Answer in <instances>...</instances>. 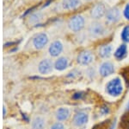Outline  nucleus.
<instances>
[{
    "instance_id": "obj_11",
    "label": "nucleus",
    "mask_w": 129,
    "mask_h": 129,
    "mask_svg": "<svg viewBox=\"0 0 129 129\" xmlns=\"http://www.w3.org/2000/svg\"><path fill=\"white\" fill-rule=\"evenodd\" d=\"M114 72H115V66H114V62L106 60L99 65L98 73L103 78H106L111 76Z\"/></svg>"
},
{
    "instance_id": "obj_3",
    "label": "nucleus",
    "mask_w": 129,
    "mask_h": 129,
    "mask_svg": "<svg viewBox=\"0 0 129 129\" xmlns=\"http://www.w3.org/2000/svg\"><path fill=\"white\" fill-rule=\"evenodd\" d=\"M85 18L83 15H73L67 21L68 30L74 33H80L85 27Z\"/></svg>"
},
{
    "instance_id": "obj_20",
    "label": "nucleus",
    "mask_w": 129,
    "mask_h": 129,
    "mask_svg": "<svg viewBox=\"0 0 129 129\" xmlns=\"http://www.w3.org/2000/svg\"><path fill=\"white\" fill-rule=\"evenodd\" d=\"M48 129H66V126L63 122L55 121L53 124L50 125Z\"/></svg>"
},
{
    "instance_id": "obj_12",
    "label": "nucleus",
    "mask_w": 129,
    "mask_h": 129,
    "mask_svg": "<svg viewBox=\"0 0 129 129\" xmlns=\"http://www.w3.org/2000/svg\"><path fill=\"white\" fill-rule=\"evenodd\" d=\"M106 12H107V9L103 4H96L89 10V16L95 21H98L101 18L104 17Z\"/></svg>"
},
{
    "instance_id": "obj_23",
    "label": "nucleus",
    "mask_w": 129,
    "mask_h": 129,
    "mask_svg": "<svg viewBox=\"0 0 129 129\" xmlns=\"http://www.w3.org/2000/svg\"><path fill=\"white\" fill-rule=\"evenodd\" d=\"M123 16L126 20L129 21V3L125 5V8L123 10Z\"/></svg>"
},
{
    "instance_id": "obj_7",
    "label": "nucleus",
    "mask_w": 129,
    "mask_h": 129,
    "mask_svg": "<svg viewBox=\"0 0 129 129\" xmlns=\"http://www.w3.org/2000/svg\"><path fill=\"white\" fill-rule=\"evenodd\" d=\"M64 51V44L61 41L57 39V40L53 41L49 43L47 47V53L51 58H58L61 57L62 53Z\"/></svg>"
},
{
    "instance_id": "obj_26",
    "label": "nucleus",
    "mask_w": 129,
    "mask_h": 129,
    "mask_svg": "<svg viewBox=\"0 0 129 129\" xmlns=\"http://www.w3.org/2000/svg\"><path fill=\"white\" fill-rule=\"evenodd\" d=\"M126 109H128V110H129V101H128L127 105H126Z\"/></svg>"
},
{
    "instance_id": "obj_17",
    "label": "nucleus",
    "mask_w": 129,
    "mask_h": 129,
    "mask_svg": "<svg viewBox=\"0 0 129 129\" xmlns=\"http://www.w3.org/2000/svg\"><path fill=\"white\" fill-rule=\"evenodd\" d=\"M113 53V46L110 43L101 45L98 48V55L103 59H109Z\"/></svg>"
},
{
    "instance_id": "obj_16",
    "label": "nucleus",
    "mask_w": 129,
    "mask_h": 129,
    "mask_svg": "<svg viewBox=\"0 0 129 129\" xmlns=\"http://www.w3.org/2000/svg\"><path fill=\"white\" fill-rule=\"evenodd\" d=\"M70 61L69 58L66 57H59L53 61V66H54V69L57 71L62 72L64 71L68 67H69Z\"/></svg>"
},
{
    "instance_id": "obj_21",
    "label": "nucleus",
    "mask_w": 129,
    "mask_h": 129,
    "mask_svg": "<svg viewBox=\"0 0 129 129\" xmlns=\"http://www.w3.org/2000/svg\"><path fill=\"white\" fill-rule=\"evenodd\" d=\"M80 75H81V70L78 69V68H74V69H72V71L68 73L67 77L71 79H76L78 76H80Z\"/></svg>"
},
{
    "instance_id": "obj_14",
    "label": "nucleus",
    "mask_w": 129,
    "mask_h": 129,
    "mask_svg": "<svg viewBox=\"0 0 129 129\" xmlns=\"http://www.w3.org/2000/svg\"><path fill=\"white\" fill-rule=\"evenodd\" d=\"M45 18V14L41 10H35L29 13L28 16L27 22L31 26H35L37 24H40Z\"/></svg>"
},
{
    "instance_id": "obj_4",
    "label": "nucleus",
    "mask_w": 129,
    "mask_h": 129,
    "mask_svg": "<svg viewBox=\"0 0 129 129\" xmlns=\"http://www.w3.org/2000/svg\"><path fill=\"white\" fill-rule=\"evenodd\" d=\"M108 34V29L104 24L99 21H94L89 24L88 35L91 38H101Z\"/></svg>"
},
{
    "instance_id": "obj_9",
    "label": "nucleus",
    "mask_w": 129,
    "mask_h": 129,
    "mask_svg": "<svg viewBox=\"0 0 129 129\" xmlns=\"http://www.w3.org/2000/svg\"><path fill=\"white\" fill-rule=\"evenodd\" d=\"M95 60V56L92 51L86 49L81 51L77 57V62L80 66H89Z\"/></svg>"
},
{
    "instance_id": "obj_1",
    "label": "nucleus",
    "mask_w": 129,
    "mask_h": 129,
    "mask_svg": "<svg viewBox=\"0 0 129 129\" xmlns=\"http://www.w3.org/2000/svg\"><path fill=\"white\" fill-rule=\"evenodd\" d=\"M124 90V86L122 80L120 77H114L106 83L105 92L108 95L114 98L119 97L122 95Z\"/></svg>"
},
{
    "instance_id": "obj_25",
    "label": "nucleus",
    "mask_w": 129,
    "mask_h": 129,
    "mask_svg": "<svg viewBox=\"0 0 129 129\" xmlns=\"http://www.w3.org/2000/svg\"><path fill=\"white\" fill-rule=\"evenodd\" d=\"M101 113L103 115H106L107 114H109V107H103L101 108Z\"/></svg>"
},
{
    "instance_id": "obj_10",
    "label": "nucleus",
    "mask_w": 129,
    "mask_h": 129,
    "mask_svg": "<svg viewBox=\"0 0 129 129\" xmlns=\"http://www.w3.org/2000/svg\"><path fill=\"white\" fill-rule=\"evenodd\" d=\"M105 20L108 24H117L121 19V13L120 10L118 7H112L110 9L107 10V12L105 14Z\"/></svg>"
},
{
    "instance_id": "obj_24",
    "label": "nucleus",
    "mask_w": 129,
    "mask_h": 129,
    "mask_svg": "<svg viewBox=\"0 0 129 129\" xmlns=\"http://www.w3.org/2000/svg\"><path fill=\"white\" fill-rule=\"evenodd\" d=\"M7 114H8L7 105H6V103H4L3 104V117L5 118L6 116H7Z\"/></svg>"
},
{
    "instance_id": "obj_18",
    "label": "nucleus",
    "mask_w": 129,
    "mask_h": 129,
    "mask_svg": "<svg viewBox=\"0 0 129 129\" xmlns=\"http://www.w3.org/2000/svg\"><path fill=\"white\" fill-rule=\"evenodd\" d=\"M127 53H128V49L126 44H120L117 49H115L114 53V57L116 60L118 61H122L125 58L127 57Z\"/></svg>"
},
{
    "instance_id": "obj_19",
    "label": "nucleus",
    "mask_w": 129,
    "mask_h": 129,
    "mask_svg": "<svg viewBox=\"0 0 129 129\" xmlns=\"http://www.w3.org/2000/svg\"><path fill=\"white\" fill-rule=\"evenodd\" d=\"M120 36H121V40L124 43H129V24L126 25L122 29Z\"/></svg>"
},
{
    "instance_id": "obj_15",
    "label": "nucleus",
    "mask_w": 129,
    "mask_h": 129,
    "mask_svg": "<svg viewBox=\"0 0 129 129\" xmlns=\"http://www.w3.org/2000/svg\"><path fill=\"white\" fill-rule=\"evenodd\" d=\"M81 5H82L81 0H61V2H60L61 10H66V11H70V10L78 9Z\"/></svg>"
},
{
    "instance_id": "obj_6",
    "label": "nucleus",
    "mask_w": 129,
    "mask_h": 129,
    "mask_svg": "<svg viewBox=\"0 0 129 129\" xmlns=\"http://www.w3.org/2000/svg\"><path fill=\"white\" fill-rule=\"evenodd\" d=\"M71 117H72V109L67 106H61L57 107L53 113V118L55 121L64 123L66 121L69 120Z\"/></svg>"
},
{
    "instance_id": "obj_2",
    "label": "nucleus",
    "mask_w": 129,
    "mask_h": 129,
    "mask_svg": "<svg viewBox=\"0 0 129 129\" xmlns=\"http://www.w3.org/2000/svg\"><path fill=\"white\" fill-rule=\"evenodd\" d=\"M31 45L35 50H42L49 45V36L45 31L35 34L31 38Z\"/></svg>"
},
{
    "instance_id": "obj_27",
    "label": "nucleus",
    "mask_w": 129,
    "mask_h": 129,
    "mask_svg": "<svg viewBox=\"0 0 129 129\" xmlns=\"http://www.w3.org/2000/svg\"><path fill=\"white\" fill-rule=\"evenodd\" d=\"M85 1H88V2H89V1H92V0H85Z\"/></svg>"
},
{
    "instance_id": "obj_22",
    "label": "nucleus",
    "mask_w": 129,
    "mask_h": 129,
    "mask_svg": "<svg viewBox=\"0 0 129 129\" xmlns=\"http://www.w3.org/2000/svg\"><path fill=\"white\" fill-rule=\"evenodd\" d=\"M86 75H87V76L89 77L90 79L95 78V68H92V67H89L86 69Z\"/></svg>"
},
{
    "instance_id": "obj_5",
    "label": "nucleus",
    "mask_w": 129,
    "mask_h": 129,
    "mask_svg": "<svg viewBox=\"0 0 129 129\" xmlns=\"http://www.w3.org/2000/svg\"><path fill=\"white\" fill-rule=\"evenodd\" d=\"M53 69H54L53 60L51 57H45L41 59L37 66V70H38L39 74L43 75V76L52 74Z\"/></svg>"
},
{
    "instance_id": "obj_8",
    "label": "nucleus",
    "mask_w": 129,
    "mask_h": 129,
    "mask_svg": "<svg viewBox=\"0 0 129 129\" xmlns=\"http://www.w3.org/2000/svg\"><path fill=\"white\" fill-rule=\"evenodd\" d=\"M89 114L85 111H78L73 115L72 120V124L74 127L81 128L89 122Z\"/></svg>"
},
{
    "instance_id": "obj_13",
    "label": "nucleus",
    "mask_w": 129,
    "mask_h": 129,
    "mask_svg": "<svg viewBox=\"0 0 129 129\" xmlns=\"http://www.w3.org/2000/svg\"><path fill=\"white\" fill-rule=\"evenodd\" d=\"M47 120L44 115L36 114L34 115L30 121L31 129H47Z\"/></svg>"
}]
</instances>
